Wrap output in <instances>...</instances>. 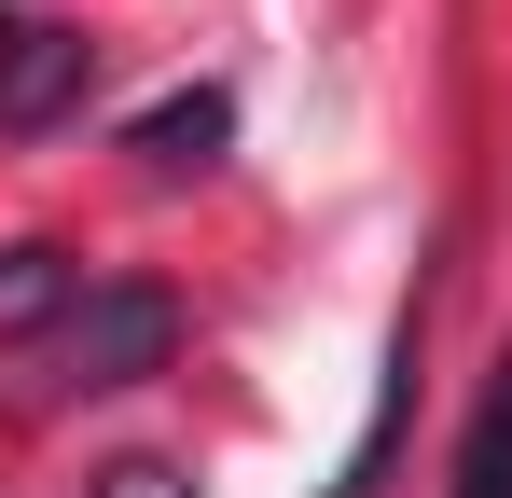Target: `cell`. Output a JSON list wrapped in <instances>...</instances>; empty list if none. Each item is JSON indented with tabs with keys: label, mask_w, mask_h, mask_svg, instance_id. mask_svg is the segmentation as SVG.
I'll return each instance as SVG.
<instances>
[{
	"label": "cell",
	"mask_w": 512,
	"mask_h": 498,
	"mask_svg": "<svg viewBox=\"0 0 512 498\" xmlns=\"http://www.w3.org/2000/svg\"><path fill=\"white\" fill-rule=\"evenodd\" d=\"M222 139H236V97H222V83H180V97H153V111L125 125V153L153 166V180H194V166H222Z\"/></svg>",
	"instance_id": "obj_3"
},
{
	"label": "cell",
	"mask_w": 512,
	"mask_h": 498,
	"mask_svg": "<svg viewBox=\"0 0 512 498\" xmlns=\"http://www.w3.org/2000/svg\"><path fill=\"white\" fill-rule=\"evenodd\" d=\"M97 83V42L56 14H0V139H56Z\"/></svg>",
	"instance_id": "obj_2"
},
{
	"label": "cell",
	"mask_w": 512,
	"mask_h": 498,
	"mask_svg": "<svg viewBox=\"0 0 512 498\" xmlns=\"http://www.w3.org/2000/svg\"><path fill=\"white\" fill-rule=\"evenodd\" d=\"M416 332H429V305L388 319V374H374V415H360V443H346L333 498H374V485H388V443H402V402H416Z\"/></svg>",
	"instance_id": "obj_4"
},
{
	"label": "cell",
	"mask_w": 512,
	"mask_h": 498,
	"mask_svg": "<svg viewBox=\"0 0 512 498\" xmlns=\"http://www.w3.org/2000/svg\"><path fill=\"white\" fill-rule=\"evenodd\" d=\"M70 305H84V263H70L56 236H14V249H0V346L42 332V319H70Z\"/></svg>",
	"instance_id": "obj_5"
},
{
	"label": "cell",
	"mask_w": 512,
	"mask_h": 498,
	"mask_svg": "<svg viewBox=\"0 0 512 498\" xmlns=\"http://www.w3.org/2000/svg\"><path fill=\"white\" fill-rule=\"evenodd\" d=\"M180 360V305L153 291V277H97L84 305L56 319V388H84V402H111V388H153Z\"/></svg>",
	"instance_id": "obj_1"
},
{
	"label": "cell",
	"mask_w": 512,
	"mask_h": 498,
	"mask_svg": "<svg viewBox=\"0 0 512 498\" xmlns=\"http://www.w3.org/2000/svg\"><path fill=\"white\" fill-rule=\"evenodd\" d=\"M84 498H194V485H180V457H111Z\"/></svg>",
	"instance_id": "obj_7"
},
{
	"label": "cell",
	"mask_w": 512,
	"mask_h": 498,
	"mask_svg": "<svg viewBox=\"0 0 512 498\" xmlns=\"http://www.w3.org/2000/svg\"><path fill=\"white\" fill-rule=\"evenodd\" d=\"M443 498H512V346L485 360V402H471V429H457V485Z\"/></svg>",
	"instance_id": "obj_6"
}]
</instances>
